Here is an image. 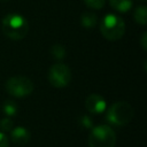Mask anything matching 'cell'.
I'll return each instance as SVG.
<instances>
[{"label":"cell","instance_id":"obj_1","mask_svg":"<svg viewBox=\"0 0 147 147\" xmlns=\"http://www.w3.org/2000/svg\"><path fill=\"white\" fill-rule=\"evenodd\" d=\"M1 29L3 34L9 39L21 40L28 34L29 23L23 15L18 13H10L2 18Z\"/></svg>","mask_w":147,"mask_h":147},{"label":"cell","instance_id":"obj_2","mask_svg":"<svg viewBox=\"0 0 147 147\" xmlns=\"http://www.w3.org/2000/svg\"><path fill=\"white\" fill-rule=\"evenodd\" d=\"M101 34L109 41L119 40L125 32V23L123 18L116 14H107L100 23Z\"/></svg>","mask_w":147,"mask_h":147},{"label":"cell","instance_id":"obj_3","mask_svg":"<svg viewBox=\"0 0 147 147\" xmlns=\"http://www.w3.org/2000/svg\"><path fill=\"white\" fill-rule=\"evenodd\" d=\"M133 108L125 101H118L113 103L106 115V119L109 124L115 126H124L133 118Z\"/></svg>","mask_w":147,"mask_h":147},{"label":"cell","instance_id":"obj_4","mask_svg":"<svg viewBox=\"0 0 147 147\" xmlns=\"http://www.w3.org/2000/svg\"><path fill=\"white\" fill-rule=\"evenodd\" d=\"M116 133L107 124H100L91 129L88 136L90 147H115Z\"/></svg>","mask_w":147,"mask_h":147},{"label":"cell","instance_id":"obj_5","mask_svg":"<svg viewBox=\"0 0 147 147\" xmlns=\"http://www.w3.org/2000/svg\"><path fill=\"white\" fill-rule=\"evenodd\" d=\"M6 91L15 98H25L33 92V83L25 76H13L6 82Z\"/></svg>","mask_w":147,"mask_h":147},{"label":"cell","instance_id":"obj_6","mask_svg":"<svg viewBox=\"0 0 147 147\" xmlns=\"http://www.w3.org/2000/svg\"><path fill=\"white\" fill-rule=\"evenodd\" d=\"M48 82L56 88L65 87L71 80V71L64 63H55L48 70Z\"/></svg>","mask_w":147,"mask_h":147},{"label":"cell","instance_id":"obj_7","mask_svg":"<svg viewBox=\"0 0 147 147\" xmlns=\"http://www.w3.org/2000/svg\"><path fill=\"white\" fill-rule=\"evenodd\" d=\"M85 107L87 111L92 115H100L106 111L107 109V101L106 99L96 93L90 94L85 100Z\"/></svg>","mask_w":147,"mask_h":147},{"label":"cell","instance_id":"obj_8","mask_svg":"<svg viewBox=\"0 0 147 147\" xmlns=\"http://www.w3.org/2000/svg\"><path fill=\"white\" fill-rule=\"evenodd\" d=\"M10 139H11V141L14 144L23 146V145L29 144V141L31 139V134H30L28 129H25L23 126H17L15 129H11Z\"/></svg>","mask_w":147,"mask_h":147},{"label":"cell","instance_id":"obj_9","mask_svg":"<svg viewBox=\"0 0 147 147\" xmlns=\"http://www.w3.org/2000/svg\"><path fill=\"white\" fill-rule=\"evenodd\" d=\"M98 23V17L95 14L93 13H90V11H86V13H83L82 16H80V24L82 26L86 28V29H91V28H94Z\"/></svg>","mask_w":147,"mask_h":147},{"label":"cell","instance_id":"obj_10","mask_svg":"<svg viewBox=\"0 0 147 147\" xmlns=\"http://www.w3.org/2000/svg\"><path fill=\"white\" fill-rule=\"evenodd\" d=\"M109 3L118 13H126L132 7V0H109Z\"/></svg>","mask_w":147,"mask_h":147},{"label":"cell","instance_id":"obj_11","mask_svg":"<svg viewBox=\"0 0 147 147\" xmlns=\"http://www.w3.org/2000/svg\"><path fill=\"white\" fill-rule=\"evenodd\" d=\"M134 20H136L137 23H139L141 25H145L147 23V8H146V6L141 5V6L136 8V10H134Z\"/></svg>","mask_w":147,"mask_h":147},{"label":"cell","instance_id":"obj_12","mask_svg":"<svg viewBox=\"0 0 147 147\" xmlns=\"http://www.w3.org/2000/svg\"><path fill=\"white\" fill-rule=\"evenodd\" d=\"M17 110H18L17 105H16L14 101H11V100H7V101H5L3 105H2V113H3L7 117H13V116H15V115L17 114Z\"/></svg>","mask_w":147,"mask_h":147},{"label":"cell","instance_id":"obj_13","mask_svg":"<svg viewBox=\"0 0 147 147\" xmlns=\"http://www.w3.org/2000/svg\"><path fill=\"white\" fill-rule=\"evenodd\" d=\"M51 53H52V56L56 60H62L64 56H65V48L62 46V45H54L51 49Z\"/></svg>","mask_w":147,"mask_h":147},{"label":"cell","instance_id":"obj_14","mask_svg":"<svg viewBox=\"0 0 147 147\" xmlns=\"http://www.w3.org/2000/svg\"><path fill=\"white\" fill-rule=\"evenodd\" d=\"M78 124H80L84 129H92L93 127V119L90 115H82L78 118Z\"/></svg>","mask_w":147,"mask_h":147},{"label":"cell","instance_id":"obj_15","mask_svg":"<svg viewBox=\"0 0 147 147\" xmlns=\"http://www.w3.org/2000/svg\"><path fill=\"white\" fill-rule=\"evenodd\" d=\"M13 121H11V118L10 117H3V118H1L0 119V129H1V131L2 132H9V131H11V129H13Z\"/></svg>","mask_w":147,"mask_h":147},{"label":"cell","instance_id":"obj_16","mask_svg":"<svg viewBox=\"0 0 147 147\" xmlns=\"http://www.w3.org/2000/svg\"><path fill=\"white\" fill-rule=\"evenodd\" d=\"M85 5L88 7V8H92V9H101L106 2V0H84Z\"/></svg>","mask_w":147,"mask_h":147},{"label":"cell","instance_id":"obj_17","mask_svg":"<svg viewBox=\"0 0 147 147\" xmlns=\"http://www.w3.org/2000/svg\"><path fill=\"white\" fill-rule=\"evenodd\" d=\"M0 147H9V139L2 131H0Z\"/></svg>","mask_w":147,"mask_h":147},{"label":"cell","instance_id":"obj_18","mask_svg":"<svg viewBox=\"0 0 147 147\" xmlns=\"http://www.w3.org/2000/svg\"><path fill=\"white\" fill-rule=\"evenodd\" d=\"M145 38H146V33H144L142 39H141V44H142V48H144V49H146V45H145Z\"/></svg>","mask_w":147,"mask_h":147},{"label":"cell","instance_id":"obj_19","mask_svg":"<svg viewBox=\"0 0 147 147\" xmlns=\"http://www.w3.org/2000/svg\"><path fill=\"white\" fill-rule=\"evenodd\" d=\"M0 1H7V0H0Z\"/></svg>","mask_w":147,"mask_h":147},{"label":"cell","instance_id":"obj_20","mask_svg":"<svg viewBox=\"0 0 147 147\" xmlns=\"http://www.w3.org/2000/svg\"><path fill=\"white\" fill-rule=\"evenodd\" d=\"M142 1H145V0H142Z\"/></svg>","mask_w":147,"mask_h":147}]
</instances>
